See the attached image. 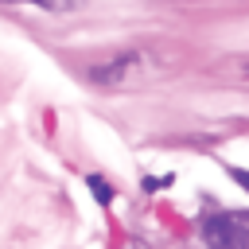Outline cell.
<instances>
[{
    "label": "cell",
    "mask_w": 249,
    "mask_h": 249,
    "mask_svg": "<svg viewBox=\"0 0 249 249\" xmlns=\"http://www.w3.org/2000/svg\"><path fill=\"white\" fill-rule=\"evenodd\" d=\"M140 62H144V54H117V58H109V62H101V66H93V70H89V78H93L97 86H117V82H124Z\"/></svg>",
    "instance_id": "7a4b0ae2"
},
{
    "label": "cell",
    "mask_w": 249,
    "mask_h": 249,
    "mask_svg": "<svg viewBox=\"0 0 249 249\" xmlns=\"http://www.w3.org/2000/svg\"><path fill=\"white\" fill-rule=\"evenodd\" d=\"M167 183H171V175H160V179H152V175H148V179H144V191H163Z\"/></svg>",
    "instance_id": "5b68a950"
},
{
    "label": "cell",
    "mask_w": 249,
    "mask_h": 249,
    "mask_svg": "<svg viewBox=\"0 0 249 249\" xmlns=\"http://www.w3.org/2000/svg\"><path fill=\"white\" fill-rule=\"evenodd\" d=\"M8 4H31V8H78V0H8Z\"/></svg>",
    "instance_id": "277c9868"
},
{
    "label": "cell",
    "mask_w": 249,
    "mask_h": 249,
    "mask_svg": "<svg viewBox=\"0 0 249 249\" xmlns=\"http://www.w3.org/2000/svg\"><path fill=\"white\" fill-rule=\"evenodd\" d=\"M86 187H89V195L101 202V206H113V198H117V191H113V183L105 179V175H86Z\"/></svg>",
    "instance_id": "3957f363"
},
{
    "label": "cell",
    "mask_w": 249,
    "mask_h": 249,
    "mask_svg": "<svg viewBox=\"0 0 249 249\" xmlns=\"http://www.w3.org/2000/svg\"><path fill=\"white\" fill-rule=\"evenodd\" d=\"M230 179H233L237 187H245V191H249V171H245V167H230Z\"/></svg>",
    "instance_id": "8992f818"
},
{
    "label": "cell",
    "mask_w": 249,
    "mask_h": 249,
    "mask_svg": "<svg viewBox=\"0 0 249 249\" xmlns=\"http://www.w3.org/2000/svg\"><path fill=\"white\" fill-rule=\"evenodd\" d=\"M206 249H249V222L241 214H214L202 222Z\"/></svg>",
    "instance_id": "6da1fadb"
}]
</instances>
